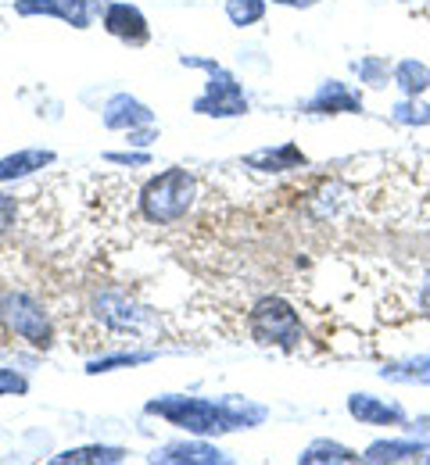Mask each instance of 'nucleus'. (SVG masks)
Here are the masks:
<instances>
[{
    "mask_svg": "<svg viewBox=\"0 0 430 465\" xmlns=\"http://www.w3.org/2000/svg\"><path fill=\"white\" fill-rule=\"evenodd\" d=\"M190 193H194V183L186 179V173L173 169V173L158 175L147 190H144V212L158 223H169V219H180L190 204Z\"/></svg>",
    "mask_w": 430,
    "mask_h": 465,
    "instance_id": "1",
    "label": "nucleus"
},
{
    "mask_svg": "<svg viewBox=\"0 0 430 465\" xmlns=\"http://www.w3.org/2000/svg\"><path fill=\"white\" fill-rule=\"evenodd\" d=\"M251 330L262 344H298L302 337V326H298V315L291 312V304H284L280 297H265L258 301L255 315H251Z\"/></svg>",
    "mask_w": 430,
    "mask_h": 465,
    "instance_id": "2",
    "label": "nucleus"
},
{
    "mask_svg": "<svg viewBox=\"0 0 430 465\" xmlns=\"http://www.w3.org/2000/svg\"><path fill=\"white\" fill-rule=\"evenodd\" d=\"M108 29H112L115 36H125V40H133V44H144V40H147L144 18H140L133 7H125V4H115V7L108 11Z\"/></svg>",
    "mask_w": 430,
    "mask_h": 465,
    "instance_id": "3",
    "label": "nucleus"
},
{
    "mask_svg": "<svg viewBox=\"0 0 430 465\" xmlns=\"http://www.w3.org/2000/svg\"><path fill=\"white\" fill-rule=\"evenodd\" d=\"M352 415L355 419H363V422H398L402 419V411L395 405H380V401H373L366 394H359V398H352Z\"/></svg>",
    "mask_w": 430,
    "mask_h": 465,
    "instance_id": "4",
    "label": "nucleus"
},
{
    "mask_svg": "<svg viewBox=\"0 0 430 465\" xmlns=\"http://www.w3.org/2000/svg\"><path fill=\"white\" fill-rule=\"evenodd\" d=\"M47 162H51L47 151H29V154H18V158H7V162H0V179L22 175L29 173V165H47Z\"/></svg>",
    "mask_w": 430,
    "mask_h": 465,
    "instance_id": "5",
    "label": "nucleus"
},
{
    "mask_svg": "<svg viewBox=\"0 0 430 465\" xmlns=\"http://www.w3.org/2000/svg\"><path fill=\"white\" fill-rule=\"evenodd\" d=\"M420 451H424V444H373L369 459L373 462H398V459H413Z\"/></svg>",
    "mask_w": 430,
    "mask_h": 465,
    "instance_id": "6",
    "label": "nucleus"
},
{
    "mask_svg": "<svg viewBox=\"0 0 430 465\" xmlns=\"http://www.w3.org/2000/svg\"><path fill=\"white\" fill-rule=\"evenodd\" d=\"M398 83H402L409 94H424L430 86V72L424 64H416V61H405V64L398 68Z\"/></svg>",
    "mask_w": 430,
    "mask_h": 465,
    "instance_id": "7",
    "label": "nucleus"
},
{
    "mask_svg": "<svg viewBox=\"0 0 430 465\" xmlns=\"http://www.w3.org/2000/svg\"><path fill=\"white\" fill-rule=\"evenodd\" d=\"M323 104H330V108H345V112H352V108H355V97H348V94H345V90H341L337 83H330V86H326V90H323V94H319V97L312 101V108H323Z\"/></svg>",
    "mask_w": 430,
    "mask_h": 465,
    "instance_id": "8",
    "label": "nucleus"
},
{
    "mask_svg": "<svg viewBox=\"0 0 430 465\" xmlns=\"http://www.w3.org/2000/svg\"><path fill=\"white\" fill-rule=\"evenodd\" d=\"M326 459H334V462H352L355 455H352L348 448H341V444H315L305 455V462H326Z\"/></svg>",
    "mask_w": 430,
    "mask_h": 465,
    "instance_id": "9",
    "label": "nucleus"
},
{
    "mask_svg": "<svg viewBox=\"0 0 430 465\" xmlns=\"http://www.w3.org/2000/svg\"><path fill=\"white\" fill-rule=\"evenodd\" d=\"M230 18L237 22V25H247V22H258L262 18V4L258 0H230Z\"/></svg>",
    "mask_w": 430,
    "mask_h": 465,
    "instance_id": "10",
    "label": "nucleus"
},
{
    "mask_svg": "<svg viewBox=\"0 0 430 465\" xmlns=\"http://www.w3.org/2000/svg\"><path fill=\"white\" fill-rule=\"evenodd\" d=\"M11 215H15V208H11V201L0 193V232L11 226Z\"/></svg>",
    "mask_w": 430,
    "mask_h": 465,
    "instance_id": "11",
    "label": "nucleus"
},
{
    "mask_svg": "<svg viewBox=\"0 0 430 465\" xmlns=\"http://www.w3.org/2000/svg\"><path fill=\"white\" fill-rule=\"evenodd\" d=\"M424 304H427V312H430V287H427V293H424Z\"/></svg>",
    "mask_w": 430,
    "mask_h": 465,
    "instance_id": "12",
    "label": "nucleus"
},
{
    "mask_svg": "<svg viewBox=\"0 0 430 465\" xmlns=\"http://www.w3.org/2000/svg\"><path fill=\"white\" fill-rule=\"evenodd\" d=\"M280 4H287V0H280ZM295 4H312V0H295Z\"/></svg>",
    "mask_w": 430,
    "mask_h": 465,
    "instance_id": "13",
    "label": "nucleus"
}]
</instances>
